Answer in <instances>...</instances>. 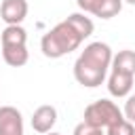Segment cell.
Here are the masks:
<instances>
[{"mask_svg":"<svg viewBox=\"0 0 135 135\" xmlns=\"http://www.w3.org/2000/svg\"><path fill=\"white\" fill-rule=\"evenodd\" d=\"M112 63V49L105 42H91L74 61V78L78 84L95 89L105 80Z\"/></svg>","mask_w":135,"mask_h":135,"instance_id":"6da1fadb","label":"cell"},{"mask_svg":"<svg viewBox=\"0 0 135 135\" xmlns=\"http://www.w3.org/2000/svg\"><path fill=\"white\" fill-rule=\"evenodd\" d=\"M82 42V36L63 19L61 23H57L53 30H49L42 40H40V49L44 53V57L51 59H59L72 51H76Z\"/></svg>","mask_w":135,"mask_h":135,"instance_id":"7a4b0ae2","label":"cell"},{"mask_svg":"<svg viewBox=\"0 0 135 135\" xmlns=\"http://www.w3.org/2000/svg\"><path fill=\"white\" fill-rule=\"evenodd\" d=\"M122 110L110 101V99H97L84 108V122L97 127V129H108L110 124L122 120Z\"/></svg>","mask_w":135,"mask_h":135,"instance_id":"3957f363","label":"cell"},{"mask_svg":"<svg viewBox=\"0 0 135 135\" xmlns=\"http://www.w3.org/2000/svg\"><path fill=\"white\" fill-rule=\"evenodd\" d=\"M0 135H23V116L13 105H0Z\"/></svg>","mask_w":135,"mask_h":135,"instance_id":"277c9868","label":"cell"},{"mask_svg":"<svg viewBox=\"0 0 135 135\" xmlns=\"http://www.w3.org/2000/svg\"><path fill=\"white\" fill-rule=\"evenodd\" d=\"M25 17H27V0H2L0 19L6 25H21Z\"/></svg>","mask_w":135,"mask_h":135,"instance_id":"5b68a950","label":"cell"},{"mask_svg":"<svg viewBox=\"0 0 135 135\" xmlns=\"http://www.w3.org/2000/svg\"><path fill=\"white\" fill-rule=\"evenodd\" d=\"M55 122H57V110L53 108V105H40V108H36L34 110V114H32V129L36 131V133H49L53 127H55Z\"/></svg>","mask_w":135,"mask_h":135,"instance_id":"8992f818","label":"cell"},{"mask_svg":"<svg viewBox=\"0 0 135 135\" xmlns=\"http://www.w3.org/2000/svg\"><path fill=\"white\" fill-rule=\"evenodd\" d=\"M133 89V74H124L118 70H112L108 78V91L112 97H127Z\"/></svg>","mask_w":135,"mask_h":135,"instance_id":"52a82bcc","label":"cell"},{"mask_svg":"<svg viewBox=\"0 0 135 135\" xmlns=\"http://www.w3.org/2000/svg\"><path fill=\"white\" fill-rule=\"evenodd\" d=\"M2 59L11 68H21L30 59L27 46L25 44H2Z\"/></svg>","mask_w":135,"mask_h":135,"instance_id":"ba28073f","label":"cell"},{"mask_svg":"<svg viewBox=\"0 0 135 135\" xmlns=\"http://www.w3.org/2000/svg\"><path fill=\"white\" fill-rule=\"evenodd\" d=\"M110 68L135 76V51H129V49L118 51L116 55H112V63H110Z\"/></svg>","mask_w":135,"mask_h":135,"instance_id":"9c48e42d","label":"cell"},{"mask_svg":"<svg viewBox=\"0 0 135 135\" xmlns=\"http://www.w3.org/2000/svg\"><path fill=\"white\" fill-rule=\"evenodd\" d=\"M80 36H82V40L84 38H89L91 34H93V30H95V25H93V21H91V17H86L84 13H72V15H68V19H65Z\"/></svg>","mask_w":135,"mask_h":135,"instance_id":"30bf717a","label":"cell"},{"mask_svg":"<svg viewBox=\"0 0 135 135\" xmlns=\"http://www.w3.org/2000/svg\"><path fill=\"white\" fill-rule=\"evenodd\" d=\"M120 8H122V0H97L91 15L99 17V19H112L120 13Z\"/></svg>","mask_w":135,"mask_h":135,"instance_id":"8fae6325","label":"cell"},{"mask_svg":"<svg viewBox=\"0 0 135 135\" xmlns=\"http://www.w3.org/2000/svg\"><path fill=\"white\" fill-rule=\"evenodd\" d=\"M0 42L2 44H25L27 42V32L21 25H6L2 30Z\"/></svg>","mask_w":135,"mask_h":135,"instance_id":"7c38bea8","label":"cell"},{"mask_svg":"<svg viewBox=\"0 0 135 135\" xmlns=\"http://www.w3.org/2000/svg\"><path fill=\"white\" fill-rule=\"evenodd\" d=\"M105 135H135V127H133V122H129L127 118H122V120L110 124L105 129Z\"/></svg>","mask_w":135,"mask_h":135,"instance_id":"4fadbf2b","label":"cell"},{"mask_svg":"<svg viewBox=\"0 0 135 135\" xmlns=\"http://www.w3.org/2000/svg\"><path fill=\"white\" fill-rule=\"evenodd\" d=\"M74 135H103V129H97V127H93V124L82 120L80 124H76Z\"/></svg>","mask_w":135,"mask_h":135,"instance_id":"5bb4252c","label":"cell"},{"mask_svg":"<svg viewBox=\"0 0 135 135\" xmlns=\"http://www.w3.org/2000/svg\"><path fill=\"white\" fill-rule=\"evenodd\" d=\"M122 116L135 124V95H127V101H124V110H122Z\"/></svg>","mask_w":135,"mask_h":135,"instance_id":"9a60e30c","label":"cell"},{"mask_svg":"<svg viewBox=\"0 0 135 135\" xmlns=\"http://www.w3.org/2000/svg\"><path fill=\"white\" fill-rule=\"evenodd\" d=\"M122 2H127V4H133V6H135V0H122Z\"/></svg>","mask_w":135,"mask_h":135,"instance_id":"2e32d148","label":"cell"},{"mask_svg":"<svg viewBox=\"0 0 135 135\" xmlns=\"http://www.w3.org/2000/svg\"><path fill=\"white\" fill-rule=\"evenodd\" d=\"M44 135H59V133H53V131H49V133H44Z\"/></svg>","mask_w":135,"mask_h":135,"instance_id":"e0dca14e","label":"cell"}]
</instances>
